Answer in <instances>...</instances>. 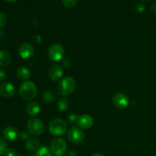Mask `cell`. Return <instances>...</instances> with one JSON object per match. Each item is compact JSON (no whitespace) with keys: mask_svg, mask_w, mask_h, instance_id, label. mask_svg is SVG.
I'll return each instance as SVG.
<instances>
[{"mask_svg":"<svg viewBox=\"0 0 156 156\" xmlns=\"http://www.w3.org/2000/svg\"><path fill=\"white\" fill-rule=\"evenodd\" d=\"M19 94L23 99L26 101L33 100L37 94V88L31 81L23 82L19 88Z\"/></svg>","mask_w":156,"mask_h":156,"instance_id":"cell-1","label":"cell"},{"mask_svg":"<svg viewBox=\"0 0 156 156\" xmlns=\"http://www.w3.org/2000/svg\"><path fill=\"white\" fill-rule=\"evenodd\" d=\"M76 89V81L70 76L63 78L58 85V91L62 96L70 95Z\"/></svg>","mask_w":156,"mask_h":156,"instance_id":"cell-2","label":"cell"},{"mask_svg":"<svg viewBox=\"0 0 156 156\" xmlns=\"http://www.w3.org/2000/svg\"><path fill=\"white\" fill-rule=\"evenodd\" d=\"M67 130V123L64 120L56 118L52 120L49 124V131L55 136L64 135Z\"/></svg>","mask_w":156,"mask_h":156,"instance_id":"cell-3","label":"cell"},{"mask_svg":"<svg viewBox=\"0 0 156 156\" xmlns=\"http://www.w3.org/2000/svg\"><path fill=\"white\" fill-rule=\"evenodd\" d=\"M50 150L54 156H64L66 154L67 144L62 138H56L50 144Z\"/></svg>","mask_w":156,"mask_h":156,"instance_id":"cell-4","label":"cell"},{"mask_svg":"<svg viewBox=\"0 0 156 156\" xmlns=\"http://www.w3.org/2000/svg\"><path fill=\"white\" fill-rule=\"evenodd\" d=\"M27 128L30 135L40 136L44 133V124L40 119L33 118L28 120L27 123Z\"/></svg>","mask_w":156,"mask_h":156,"instance_id":"cell-5","label":"cell"},{"mask_svg":"<svg viewBox=\"0 0 156 156\" xmlns=\"http://www.w3.org/2000/svg\"><path fill=\"white\" fill-rule=\"evenodd\" d=\"M64 49L59 44H53L48 50V56L53 62H58L62 59L64 56Z\"/></svg>","mask_w":156,"mask_h":156,"instance_id":"cell-6","label":"cell"},{"mask_svg":"<svg viewBox=\"0 0 156 156\" xmlns=\"http://www.w3.org/2000/svg\"><path fill=\"white\" fill-rule=\"evenodd\" d=\"M67 137L71 143L78 144L83 141L85 138V134L80 128L73 126L68 130Z\"/></svg>","mask_w":156,"mask_h":156,"instance_id":"cell-7","label":"cell"},{"mask_svg":"<svg viewBox=\"0 0 156 156\" xmlns=\"http://www.w3.org/2000/svg\"><path fill=\"white\" fill-rule=\"evenodd\" d=\"M113 103L119 109H125L129 105V101L127 95L119 92L114 94L113 97Z\"/></svg>","mask_w":156,"mask_h":156,"instance_id":"cell-8","label":"cell"},{"mask_svg":"<svg viewBox=\"0 0 156 156\" xmlns=\"http://www.w3.org/2000/svg\"><path fill=\"white\" fill-rule=\"evenodd\" d=\"M18 54L22 59H27L34 56V48L31 44L24 43L20 46L19 49H18Z\"/></svg>","mask_w":156,"mask_h":156,"instance_id":"cell-9","label":"cell"},{"mask_svg":"<svg viewBox=\"0 0 156 156\" xmlns=\"http://www.w3.org/2000/svg\"><path fill=\"white\" fill-rule=\"evenodd\" d=\"M0 94L4 98H12L15 94V88L10 82H3L0 85Z\"/></svg>","mask_w":156,"mask_h":156,"instance_id":"cell-10","label":"cell"},{"mask_svg":"<svg viewBox=\"0 0 156 156\" xmlns=\"http://www.w3.org/2000/svg\"><path fill=\"white\" fill-rule=\"evenodd\" d=\"M48 77L52 81H58L62 78L63 75V71L60 66L59 65H53L49 68L48 69Z\"/></svg>","mask_w":156,"mask_h":156,"instance_id":"cell-11","label":"cell"},{"mask_svg":"<svg viewBox=\"0 0 156 156\" xmlns=\"http://www.w3.org/2000/svg\"><path fill=\"white\" fill-rule=\"evenodd\" d=\"M77 124L79 125L81 129H88L92 127L93 124H94V120L91 116L84 114V115L79 116Z\"/></svg>","mask_w":156,"mask_h":156,"instance_id":"cell-12","label":"cell"},{"mask_svg":"<svg viewBox=\"0 0 156 156\" xmlns=\"http://www.w3.org/2000/svg\"><path fill=\"white\" fill-rule=\"evenodd\" d=\"M2 135L5 140L9 141H15L19 137V133L14 126H7L3 129Z\"/></svg>","mask_w":156,"mask_h":156,"instance_id":"cell-13","label":"cell"},{"mask_svg":"<svg viewBox=\"0 0 156 156\" xmlns=\"http://www.w3.org/2000/svg\"><path fill=\"white\" fill-rule=\"evenodd\" d=\"M40 111H41V106L37 102L35 101H32L27 104L25 108L26 113L30 117H34V116L37 115Z\"/></svg>","mask_w":156,"mask_h":156,"instance_id":"cell-14","label":"cell"},{"mask_svg":"<svg viewBox=\"0 0 156 156\" xmlns=\"http://www.w3.org/2000/svg\"><path fill=\"white\" fill-rule=\"evenodd\" d=\"M12 62V56L9 52L0 50V66L5 67Z\"/></svg>","mask_w":156,"mask_h":156,"instance_id":"cell-15","label":"cell"},{"mask_svg":"<svg viewBox=\"0 0 156 156\" xmlns=\"http://www.w3.org/2000/svg\"><path fill=\"white\" fill-rule=\"evenodd\" d=\"M41 147L40 146V141L38 139L35 138V137H32L27 140L26 142V149L30 152H34V151H37L38 149Z\"/></svg>","mask_w":156,"mask_h":156,"instance_id":"cell-16","label":"cell"},{"mask_svg":"<svg viewBox=\"0 0 156 156\" xmlns=\"http://www.w3.org/2000/svg\"><path fill=\"white\" fill-rule=\"evenodd\" d=\"M16 75L18 79L21 80H27L30 77V72L26 67L21 66L17 69Z\"/></svg>","mask_w":156,"mask_h":156,"instance_id":"cell-17","label":"cell"},{"mask_svg":"<svg viewBox=\"0 0 156 156\" xmlns=\"http://www.w3.org/2000/svg\"><path fill=\"white\" fill-rule=\"evenodd\" d=\"M57 98V94L55 91H51V90H48V91H45L43 95V100L46 104H51L56 101Z\"/></svg>","mask_w":156,"mask_h":156,"instance_id":"cell-18","label":"cell"},{"mask_svg":"<svg viewBox=\"0 0 156 156\" xmlns=\"http://www.w3.org/2000/svg\"><path fill=\"white\" fill-rule=\"evenodd\" d=\"M35 155L37 156H52L53 154L50 150V148L47 147V146H43L38 149Z\"/></svg>","mask_w":156,"mask_h":156,"instance_id":"cell-19","label":"cell"},{"mask_svg":"<svg viewBox=\"0 0 156 156\" xmlns=\"http://www.w3.org/2000/svg\"><path fill=\"white\" fill-rule=\"evenodd\" d=\"M69 108V101L65 98H61L57 102V108L60 111H65Z\"/></svg>","mask_w":156,"mask_h":156,"instance_id":"cell-20","label":"cell"},{"mask_svg":"<svg viewBox=\"0 0 156 156\" xmlns=\"http://www.w3.org/2000/svg\"><path fill=\"white\" fill-rule=\"evenodd\" d=\"M7 150V143L2 137L0 136V155L5 154Z\"/></svg>","mask_w":156,"mask_h":156,"instance_id":"cell-21","label":"cell"},{"mask_svg":"<svg viewBox=\"0 0 156 156\" xmlns=\"http://www.w3.org/2000/svg\"><path fill=\"white\" fill-rule=\"evenodd\" d=\"M78 119H79V116L76 114H69L67 117V121L70 125H74L77 123Z\"/></svg>","mask_w":156,"mask_h":156,"instance_id":"cell-22","label":"cell"},{"mask_svg":"<svg viewBox=\"0 0 156 156\" xmlns=\"http://www.w3.org/2000/svg\"><path fill=\"white\" fill-rule=\"evenodd\" d=\"M78 0H62V4L67 8H73L77 3Z\"/></svg>","mask_w":156,"mask_h":156,"instance_id":"cell-23","label":"cell"},{"mask_svg":"<svg viewBox=\"0 0 156 156\" xmlns=\"http://www.w3.org/2000/svg\"><path fill=\"white\" fill-rule=\"evenodd\" d=\"M6 23H7V16L3 12H0V27H5Z\"/></svg>","mask_w":156,"mask_h":156,"instance_id":"cell-24","label":"cell"},{"mask_svg":"<svg viewBox=\"0 0 156 156\" xmlns=\"http://www.w3.org/2000/svg\"><path fill=\"white\" fill-rule=\"evenodd\" d=\"M29 133L25 132V131H23V132L20 133H19V138L21 140H27L29 139Z\"/></svg>","mask_w":156,"mask_h":156,"instance_id":"cell-25","label":"cell"},{"mask_svg":"<svg viewBox=\"0 0 156 156\" xmlns=\"http://www.w3.org/2000/svg\"><path fill=\"white\" fill-rule=\"evenodd\" d=\"M6 156H20L18 152H15L13 149H8L7 152L5 153Z\"/></svg>","mask_w":156,"mask_h":156,"instance_id":"cell-26","label":"cell"},{"mask_svg":"<svg viewBox=\"0 0 156 156\" xmlns=\"http://www.w3.org/2000/svg\"><path fill=\"white\" fill-rule=\"evenodd\" d=\"M145 7L143 4H138L136 6V11L139 13H142V12H144Z\"/></svg>","mask_w":156,"mask_h":156,"instance_id":"cell-27","label":"cell"},{"mask_svg":"<svg viewBox=\"0 0 156 156\" xmlns=\"http://www.w3.org/2000/svg\"><path fill=\"white\" fill-rule=\"evenodd\" d=\"M71 61L69 59H64L63 61H62V66L64 67H66V68H69L71 66Z\"/></svg>","mask_w":156,"mask_h":156,"instance_id":"cell-28","label":"cell"},{"mask_svg":"<svg viewBox=\"0 0 156 156\" xmlns=\"http://www.w3.org/2000/svg\"><path fill=\"white\" fill-rule=\"evenodd\" d=\"M6 77V73L5 71L3 69H0V80H2L5 79Z\"/></svg>","mask_w":156,"mask_h":156,"instance_id":"cell-29","label":"cell"},{"mask_svg":"<svg viewBox=\"0 0 156 156\" xmlns=\"http://www.w3.org/2000/svg\"><path fill=\"white\" fill-rule=\"evenodd\" d=\"M151 9H152V11L154 13H156V1L152 3V6H151Z\"/></svg>","mask_w":156,"mask_h":156,"instance_id":"cell-30","label":"cell"},{"mask_svg":"<svg viewBox=\"0 0 156 156\" xmlns=\"http://www.w3.org/2000/svg\"><path fill=\"white\" fill-rule=\"evenodd\" d=\"M67 156H77V153L75 151H69L67 153Z\"/></svg>","mask_w":156,"mask_h":156,"instance_id":"cell-31","label":"cell"},{"mask_svg":"<svg viewBox=\"0 0 156 156\" xmlns=\"http://www.w3.org/2000/svg\"><path fill=\"white\" fill-rule=\"evenodd\" d=\"M34 38H35V41H36L37 44H40V42H41V37H40L39 35H35ZM36 42H35V43H36Z\"/></svg>","mask_w":156,"mask_h":156,"instance_id":"cell-32","label":"cell"},{"mask_svg":"<svg viewBox=\"0 0 156 156\" xmlns=\"http://www.w3.org/2000/svg\"><path fill=\"white\" fill-rule=\"evenodd\" d=\"M5 36V32L2 31V30H0V39H2V38H4Z\"/></svg>","mask_w":156,"mask_h":156,"instance_id":"cell-33","label":"cell"},{"mask_svg":"<svg viewBox=\"0 0 156 156\" xmlns=\"http://www.w3.org/2000/svg\"><path fill=\"white\" fill-rule=\"evenodd\" d=\"M91 156H105V155H103L102 154H101V153H94V154H93Z\"/></svg>","mask_w":156,"mask_h":156,"instance_id":"cell-34","label":"cell"},{"mask_svg":"<svg viewBox=\"0 0 156 156\" xmlns=\"http://www.w3.org/2000/svg\"><path fill=\"white\" fill-rule=\"evenodd\" d=\"M5 1L9 2H16L17 0H5Z\"/></svg>","mask_w":156,"mask_h":156,"instance_id":"cell-35","label":"cell"},{"mask_svg":"<svg viewBox=\"0 0 156 156\" xmlns=\"http://www.w3.org/2000/svg\"><path fill=\"white\" fill-rule=\"evenodd\" d=\"M27 156H37L36 155H34V154H30V155H28Z\"/></svg>","mask_w":156,"mask_h":156,"instance_id":"cell-36","label":"cell"},{"mask_svg":"<svg viewBox=\"0 0 156 156\" xmlns=\"http://www.w3.org/2000/svg\"><path fill=\"white\" fill-rule=\"evenodd\" d=\"M143 1H148V0H143Z\"/></svg>","mask_w":156,"mask_h":156,"instance_id":"cell-37","label":"cell"}]
</instances>
